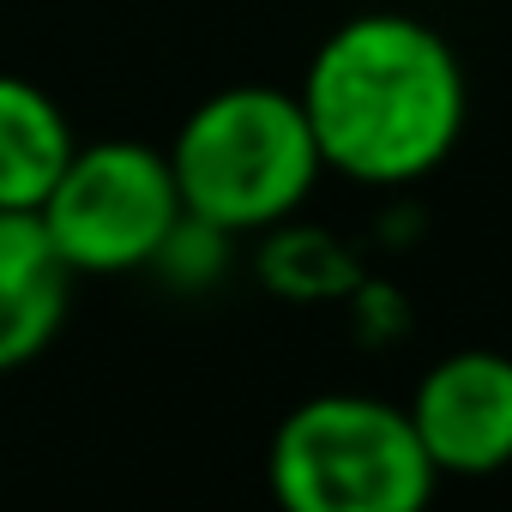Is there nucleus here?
<instances>
[{
    "mask_svg": "<svg viewBox=\"0 0 512 512\" xmlns=\"http://www.w3.org/2000/svg\"><path fill=\"white\" fill-rule=\"evenodd\" d=\"M296 103L320 163L356 187H416L464 139L470 79L446 31L416 13H356L320 37Z\"/></svg>",
    "mask_w": 512,
    "mask_h": 512,
    "instance_id": "f257e3e1",
    "label": "nucleus"
},
{
    "mask_svg": "<svg viewBox=\"0 0 512 512\" xmlns=\"http://www.w3.org/2000/svg\"><path fill=\"white\" fill-rule=\"evenodd\" d=\"M181 211L205 229L266 235L308 205L326 163L296 91L229 85L187 109L169 145Z\"/></svg>",
    "mask_w": 512,
    "mask_h": 512,
    "instance_id": "f03ea898",
    "label": "nucleus"
},
{
    "mask_svg": "<svg viewBox=\"0 0 512 512\" xmlns=\"http://www.w3.org/2000/svg\"><path fill=\"white\" fill-rule=\"evenodd\" d=\"M266 482L290 512H422L440 488L410 410L374 392L302 398L272 434Z\"/></svg>",
    "mask_w": 512,
    "mask_h": 512,
    "instance_id": "7ed1b4c3",
    "label": "nucleus"
},
{
    "mask_svg": "<svg viewBox=\"0 0 512 512\" xmlns=\"http://www.w3.org/2000/svg\"><path fill=\"white\" fill-rule=\"evenodd\" d=\"M181 217L187 211L175 193L169 151L145 139L73 145V157L37 205V223L49 229L73 278H121L157 266Z\"/></svg>",
    "mask_w": 512,
    "mask_h": 512,
    "instance_id": "20e7f679",
    "label": "nucleus"
},
{
    "mask_svg": "<svg viewBox=\"0 0 512 512\" xmlns=\"http://www.w3.org/2000/svg\"><path fill=\"white\" fill-rule=\"evenodd\" d=\"M410 428L434 476L482 482L512 464V356L506 350H452L410 392Z\"/></svg>",
    "mask_w": 512,
    "mask_h": 512,
    "instance_id": "39448f33",
    "label": "nucleus"
},
{
    "mask_svg": "<svg viewBox=\"0 0 512 512\" xmlns=\"http://www.w3.org/2000/svg\"><path fill=\"white\" fill-rule=\"evenodd\" d=\"M73 272L37 211H0V374L31 368L73 314Z\"/></svg>",
    "mask_w": 512,
    "mask_h": 512,
    "instance_id": "423d86ee",
    "label": "nucleus"
},
{
    "mask_svg": "<svg viewBox=\"0 0 512 512\" xmlns=\"http://www.w3.org/2000/svg\"><path fill=\"white\" fill-rule=\"evenodd\" d=\"M67 109L19 73H0V211H37L73 157Z\"/></svg>",
    "mask_w": 512,
    "mask_h": 512,
    "instance_id": "0eeeda50",
    "label": "nucleus"
},
{
    "mask_svg": "<svg viewBox=\"0 0 512 512\" xmlns=\"http://www.w3.org/2000/svg\"><path fill=\"white\" fill-rule=\"evenodd\" d=\"M260 266H266V284L278 296H296V302H320V296L356 290V260L326 229H302L296 217H284L278 229H266Z\"/></svg>",
    "mask_w": 512,
    "mask_h": 512,
    "instance_id": "6e6552de",
    "label": "nucleus"
}]
</instances>
